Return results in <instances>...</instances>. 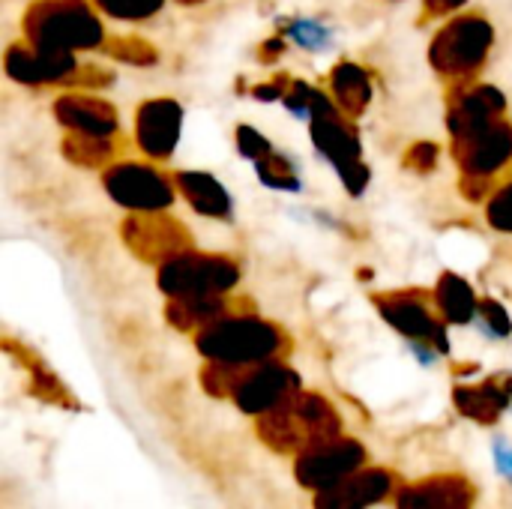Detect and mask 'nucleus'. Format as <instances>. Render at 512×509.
<instances>
[{"mask_svg":"<svg viewBox=\"0 0 512 509\" xmlns=\"http://www.w3.org/2000/svg\"><path fill=\"white\" fill-rule=\"evenodd\" d=\"M339 414L321 396L294 393L279 408L261 414L258 435L276 453H306L318 444L339 438Z\"/></svg>","mask_w":512,"mask_h":509,"instance_id":"f257e3e1","label":"nucleus"},{"mask_svg":"<svg viewBox=\"0 0 512 509\" xmlns=\"http://www.w3.org/2000/svg\"><path fill=\"white\" fill-rule=\"evenodd\" d=\"M204 384L213 396H231L243 414L255 417L279 408L300 390L297 375L276 363H252V369L237 363H219L207 372Z\"/></svg>","mask_w":512,"mask_h":509,"instance_id":"f03ea898","label":"nucleus"},{"mask_svg":"<svg viewBox=\"0 0 512 509\" xmlns=\"http://www.w3.org/2000/svg\"><path fill=\"white\" fill-rule=\"evenodd\" d=\"M198 348H201L207 357H213L216 363L252 366V363H264L267 357L276 354L279 336H276V330L267 327V324L231 321V324L210 327V330L198 339Z\"/></svg>","mask_w":512,"mask_h":509,"instance_id":"7ed1b4c3","label":"nucleus"},{"mask_svg":"<svg viewBox=\"0 0 512 509\" xmlns=\"http://www.w3.org/2000/svg\"><path fill=\"white\" fill-rule=\"evenodd\" d=\"M363 462H366V450L360 441L333 438L327 444H318V447L300 453L294 462V477L303 489L324 492V489L336 486L339 480L351 477L354 471H360Z\"/></svg>","mask_w":512,"mask_h":509,"instance_id":"20e7f679","label":"nucleus"},{"mask_svg":"<svg viewBox=\"0 0 512 509\" xmlns=\"http://www.w3.org/2000/svg\"><path fill=\"white\" fill-rule=\"evenodd\" d=\"M396 492V474L387 468H360L336 486L315 495V509H369Z\"/></svg>","mask_w":512,"mask_h":509,"instance_id":"39448f33","label":"nucleus"},{"mask_svg":"<svg viewBox=\"0 0 512 509\" xmlns=\"http://www.w3.org/2000/svg\"><path fill=\"white\" fill-rule=\"evenodd\" d=\"M477 489L459 474H438L405 486L396 495V509H474Z\"/></svg>","mask_w":512,"mask_h":509,"instance_id":"423d86ee","label":"nucleus"},{"mask_svg":"<svg viewBox=\"0 0 512 509\" xmlns=\"http://www.w3.org/2000/svg\"><path fill=\"white\" fill-rule=\"evenodd\" d=\"M456 405L465 417L480 420V423H495L498 414L507 408V396H501L495 387H483V390H459L456 393Z\"/></svg>","mask_w":512,"mask_h":509,"instance_id":"0eeeda50","label":"nucleus"},{"mask_svg":"<svg viewBox=\"0 0 512 509\" xmlns=\"http://www.w3.org/2000/svg\"><path fill=\"white\" fill-rule=\"evenodd\" d=\"M105 6L117 15H147L159 6V0H105Z\"/></svg>","mask_w":512,"mask_h":509,"instance_id":"6e6552de","label":"nucleus"}]
</instances>
